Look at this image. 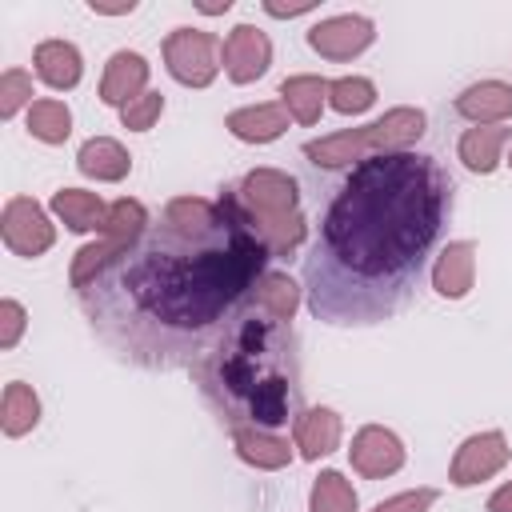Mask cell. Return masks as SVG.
Listing matches in <instances>:
<instances>
[{
    "label": "cell",
    "mask_w": 512,
    "mask_h": 512,
    "mask_svg": "<svg viewBox=\"0 0 512 512\" xmlns=\"http://www.w3.org/2000/svg\"><path fill=\"white\" fill-rule=\"evenodd\" d=\"M268 260L272 252L232 188L216 200L172 196L144 236L76 296L88 328L116 360L172 372L192 368L252 304Z\"/></svg>",
    "instance_id": "1"
},
{
    "label": "cell",
    "mask_w": 512,
    "mask_h": 512,
    "mask_svg": "<svg viewBox=\"0 0 512 512\" xmlns=\"http://www.w3.org/2000/svg\"><path fill=\"white\" fill-rule=\"evenodd\" d=\"M456 208L448 168L428 152L372 156L336 184L304 256L308 312L336 328L400 316Z\"/></svg>",
    "instance_id": "2"
},
{
    "label": "cell",
    "mask_w": 512,
    "mask_h": 512,
    "mask_svg": "<svg viewBox=\"0 0 512 512\" xmlns=\"http://www.w3.org/2000/svg\"><path fill=\"white\" fill-rule=\"evenodd\" d=\"M204 404L228 432H276L304 412L300 340L292 324L248 304L192 364Z\"/></svg>",
    "instance_id": "3"
},
{
    "label": "cell",
    "mask_w": 512,
    "mask_h": 512,
    "mask_svg": "<svg viewBox=\"0 0 512 512\" xmlns=\"http://www.w3.org/2000/svg\"><path fill=\"white\" fill-rule=\"evenodd\" d=\"M232 192H236L252 232L268 244L272 256H292L304 244L308 220L300 212V184L288 172H280V168H252Z\"/></svg>",
    "instance_id": "4"
},
{
    "label": "cell",
    "mask_w": 512,
    "mask_h": 512,
    "mask_svg": "<svg viewBox=\"0 0 512 512\" xmlns=\"http://www.w3.org/2000/svg\"><path fill=\"white\" fill-rule=\"evenodd\" d=\"M428 132V116L420 108H392L384 112L380 120L372 124H360V128H348V132H336V136H320V140H308L304 144V160L312 168H324V172H336V168H356L372 156H388V152H408L420 136Z\"/></svg>",
    "instance_id": "5"
},
{
    "label": "cell",
    "mask_w": 512,
    "mask_h": 512,
    "mask_svg": "<svg viewBox=\"0 0 512 512\" xmlns=\"http://www.w3.org/2000/svg\"><path fill=\"white\" fill-rule=\"evenodd\" d=\"M152 224V216H148V208L140 204V200H116L112 208H108V224H104V232H100V240H92V244H84L76 256H72V268H68V284L80 292L92 276H100L120 252H128L140 236H144V228Z\"/></svg>",
    "instance_id": "6"
},
{
    "label": "cell",
    "mask_w": 512,
    "mask_h": 512,
    "mask_svg": "<svg viewBox=\"0 0 512 512\" xmlns=\"http://www.w3.org/2000/svg\"><path fill=\"white\" fill-rule=\"evenodd\" d=\"M220 40L200 28H172L164 36V68L184 88H208L220 72Z\"/></svg>",
    "instance_id": "7"
},
{
    "label": "cell",
    "mask_w": 512,
    "mask_h": 512,
    "mask_svg": "<svg viewBox=\"0 0 512 512\" xmlns=\"http://www.w3.org/2000/svg\"><path fill=\"white\" fill-rule=\"evenodd\" d=\"M0 236H4V248L12 256H44L56 240V228L48 220V212L32 200V196H12L0 212Z\"/></svg>",
    "instance_id": "8"
},
{
    "label": "cell",
    "mask_w": 512,
    "mask_h": 512,
    "mask_svg": "<svg viewBox=\"0 0 512 512\" xmlns=\"http://www.w3.org/2000/svg\"><path fill=\"white\" fill-rule=\"evenodd\" d=\"M512 460V448H508V436L500 428H488V432H476L468 436L456 456H452V468H448V480L456 488H472L480 480H492L504 464Z\"/></svg>",
    "instance_id": "9"
},
{
    "label": "cell",
    "mask_w": 512,
    "mask_h": 512,
    "mask_svg": "<svg viewBox=\"0 0 512 512\" xmlns=\"http://www.w3.org/2000/svg\"><path fill=\"white\" fill-rule=\"evenodd\" d=\"M372 40H376V24L368 16H356V12L328 16V20L308 28V48L320 52L324 60H352L364 48H372Z\"/></svg>",
    "instance_id": "10"
},
{
    "label": "cell",
    "mask_w": 512,
    "mask_h": 512,
    "mask_svg": "<svg viewBox=\"0 0 512 512\" xmlns=\"http://www.w3.org/2000/svg\"><path fill=\"white\" fill-rule=\"evenodd\" d=\"M404 440L384 428V424H364L356 436H352V448H348V460L352 468L364 476V480H384L392 472L404 468Z\"/></svg>",
    "instance_id": "11"
},
{
    "label": "cell",
    "mask_w": 512,
    "mask_h": 512,
    "mask_svg": "<svg viewBox=\"0 0 512 512\" xmlns=\"http://www.w3.org/2000/svg\"><path fill=\"white\" fill-rule=\"evenodd\" d=\"M220 64L228 72L232 84H252L268 72L272 64V40L256 28V24H236L228 36H224V48H220Z\"/></svg>",
    "instance_id": "12"
},
{
    "label": "cell",
    "mask_w": 512,
    "mask_h": 512,
    "mask_svg": "<svg viewBox=\"0 0 512 512\" xmlns=\"http://www.w3.org/2000/svg\"><path fill=\"white\" fill-rule=\"evenodd\" d=\"M148 72L152 68H148V60L140 52H128V48L112 52L108 64H104V76H100V100L112 104V108L132 104L136 96L148 92Z\"/></svg>",
    "instance_id": "13"
},
{
    "label": "cell",
    "mask_w": 512,
    "mask_h": 512,
    "mask_svg": "<svg viewBox=\"0 0 512 512\" xmlns=\"http://www.w3.org/2000/svg\"><path fill=\"white\" fill-rule=\"evenodd\" d=\"M476 284V244L472 240H448L432 264V288L444 300H464Z\"/></svg>",
    "instance_id": "14"
},
{
    "label": "cell",
    "mask_w": 512,
    "mask_h": 512,
    "mask_svg": "<svg viewBox=\"0 0 512 512\" xmlns=\"http://www.w3.org/2000/svg\"><path fill=\"white\" fill-rule=\"evenodd\" d=\"M340 436H344V420L336 408H304L296 420H292V444L300 448L304 460H320L328 452L340 448Z\"/></svg>",
    "instance_id": "15"
},
{
    "label": "cell",
    "mask_w": 512,
    "mask_h": 512,
    "mask_svg": "<svg viewBox=\"0 0 512 512\" xmlns=\"http://www.w3.org/2000/svg\"><path fill=\"white\" fill-rule=\"evenodd\" d=\"M288 120H292L288 108H284L280 100H268V104H248V108L228 112L224 128H228L236 140H244V144H272V140L284 136Z\"/></svg>",
    "instance_id": "16"
},
{
    "label": "cell",
    "mask_w": 512,
    "mask_h": 512,
    "mask_svg": "<svg viewBox=\"0 0 512 512\" xmlns=\"http://www.w3.org/2000/svg\"><path fill=\"white\" fill-rule=\"evenodd\" d=\"M32 64H36V76L48 88H56V92L76 88L80 76H84V56H80V48L72 40H44V44H36Z\"/></svg>",
    "instance_id": "17"
},
{
    "label": "cell",
    "mask_w": 512,
    "mask_h": 512,
    "mask_svg": "<svg viewBox=\"0 0 512 512\" xmlns=\"http://www.w3.org/2000/svg\"><path fill=\"white\" fill-rule=\"evenodd\" d=\"M108 208L112 204H104L88 188H60V192H52V216L68 232H96L100 236L104 224H108Z\"/></svg>",
    "instance_id": "18"
},
{
    "label": "cell",
    "mask_w": 512,
    "mask_h": 512,
    "mask_svg": "<svg viewBox=\"0 0 512 512\" xmlns=\"http://www.w3.org/2000/svg\"><path fill=\"white\" fill-rule=\"evenodd\" d=\"M456 112L472 124H504V120H512V84H504V80L468 84L456 96Z\"/></svg>",
    "instance_id": "19"
},
{
    "label": "cell",
    "mask_w": 512,
    "mask_h": 512,
    "mask_svg": "<svg viewBox=\"0 0 512 512\" xmlns=\"http://www.w3.org/2000/svg\"><path fill=\"white\" fill-rule=\"evenodd\" d=\"M508 140H512V128H508V124H476V128H468V132L460 136L456 156H460V164H464L468 172L488 176V172L500 168V152H504Z\"/></svg>",
    "instance_id": "20"
},
{
    "label": "cell",
    "mask_w": 512,
    "mask_h": 512,
    "mask_svg": "<svg viewBox=\"0 0 512 512\" xmlns=\"http://www.w3.org/2000/svg\"><path fill=\"white\" fill-rule=\"evenodd\" d=\"M76 168H80L88 180L116 184V180H124V176L132 172V156H128V148H124L120 140H112V136H92V140L80 144Z\"/></svg>",
    "instance_id": "21"
},
{
    "label": "cell",
    "mask_w": 512,
    "mask_h": 512,
    "mask_svg": "<svg viewBox=\"0 0 512 512\" xmlns=\"http://www.w3.org/2000/svg\"><path fill=\"white\" fill-rule=\"evenodd\" d=\"M232 448L244 464L260 468V472H280L292 464V444L280 432H260V428H240L232 432Z\"/></svg>",
    "instance_id": "22"
},
{
    "label": "cell",
    "mask_w": 512,
    "mask_h": 512,
    "mask_svg": "<svg viewBox=\"0 0 512 512\" xmlns=\"http://www.w3.org/2000/svg\"><path fill=\"white\" fill-rule=\"evenodd\" d=\"M280 104L296 124H316L328 104V80L324 76H288L280 84Z\"/></svg>",
    "instance_id": "23"
},
{
    "label": "cell",
    "mask_w": 512,
    "mask_h": 512,
    "mask_svg": "<svg viewBox=\"0 0 512 512\" xmlns=\"http://www.w3.org/2000/svg\"><path fill=\"white\" fill-rule=\"evenodd\" d=\"M40 424V396L32 392V384L24 380H12L4 384V396H0V428L4 436H28L32 428Z\"/></svg>",
    "instance_id": "24"
},
{
    "label": "cell",
    "mask_w": 512,
    "mask_h": 512,
    "mask_svg": "<svg viewBox=\"0 0 512 512\" xmlns=\"http://www.w3.org/2000/svg\"><path fill=\"white\" fill-rule=\"evenodd\" d=\"M252 304L260 312H268L272 320L292 324V316L300 308V284L288 272H264L260 284H256V292H252Z\"/></svg>",
    "instance_id": "25"
},
{
    "label": "cell",
    "mask_w": 512,
    "mask_h": 512,
    "mask_svg": "<svg viewBox=\"0 0 512 512\" xmlns=\"http://www.w3.org/2000/svg\"><path fill=\"white\" fill-rule=\"evenodd\" d=\"M28 132L40 140V144H64L72 136V112L64 100H32L28 108Z\"/></svg>",
    "instance_id": "26"
},
{
    "label": "cell",
    "mask_w": 512,
    "mask_h": 512,
    "mask_svg": "<svg viewBox=\"0 0 512 512\" xmlns=\"http://www.w3.org/2000/svg\"><path fill=\"white\" fill-rule=\"evenodd\" d=\"M308 512H356V488L336 468H324L312 484Z\"/></svg>",
    "instance_id": "27"
},
{
    "label": "cell",
    "mask_w": 512,
    "mask_h": 512,
    "mask_svg": "<svg viewBox=\"0 0 512 512\" xmlns=\"http://www.w3.org/2000/svg\"><path fill=\"white\" fill-rule=\"evenodd\" d=\"M328 104L340 112V116H360L376 104V84L368 76H340V80H328Z\"/></svg>",
    "instance_id": "28"
},
{
    "label": "cell",
    "mask_w": 512,
    "mask_h": 512,
    "mask_svg": "<svg viewBox=\"0 0 512 512\" xmlns=\"http://www.w3.org/2000/svg\"><path fill=\"white\" fill-rule=\"evenodd\" d=\"M24 104L32 108V76L24 68H4V76H0V116L12 120Z\"/></svg>",
    "instance_id": "29"
},
{
    "label": "cell",
    "mask_w": 512,
    "mask_h": 512,
    "mask_svg": "<svg viewBox=\"0 0 512 512\" xmlns=\"http://www.w3.org/2000/svg\"><path fill=\"white\" fill-rule=\"evenodd\" d=\"M160 112H164V96L160 92H144V96H136L132 104L120 108V120H124L128 132H148L160 120Z\"/></svg>",
    "instance_id": "30"
},
{
    "label": "cell",
    "mask_w": 512,
    "mask_h": 512,
    "mask_svg": "<svg viewBox=\"0 0 512 512\" xmlns=\"http://www.w3.org/2000/svg\"><path fill=\"white\" fill-rule=\"evenodd\" d=\"M24 328H28L24 304H20V300H0V348H4V352L20 344Z\"/></svg>",
    "instance_id": "31"
},
{
    "label": "cell",
    "mask_w": 512,
    "mask_h": 512,
    "mask_svg": "<svg viewBox=\"0 0 512 512\" xmlns=\"http://www.w3.org/2000/svg\"><path fill=\"white\" fill-rule=\"evenodd\" d=\"M436 488H408V492H396L388 500H380L372 512H428L436 504Z\"/></svg>",
    "instance_id": "32"
},
{
    "label": "cell",
    "mask_w": 512,
    "mask_h": 512,
    "mask_svg": "<svg viewBox=\"0 0 512 512\" xmlns=\"http://www.w3.org/2000/svg\"><path fill=\"white\" fill-rule=\"evenodd\" d=\"M312 8H316V0H300V4H276V0H264V12L276 16V20H292V16H304V12H312Z\"/></svg>",
    "instance_id": "33"
},
{
    "label": "cell",
    "mask_w": 512,
    "mask_h": 512,
    "mask_svg": "<svg viewBox=\"0 0 512 512\" xmlns=\"http://www.w3.org/2000/svg\"><path fill=\"white\" fill-rule=\"evenodd\" d=\"M88 8L96 16H128L136 8V0H120V4H104V0H88Z\"/></svg>",
    "instance_id": "34"
},
{
    "label": "cell",
    "mask_w": 512,
    "mask_h": 512,
    "mask_svg": "<svg viewBox=\"0 0 512 512\" xmlns=\"http://www.w3.org/2000/svg\"><path fill=\"white\" fill-rule=\"evenodd\" d=\"M488 512H512V480L488 496Z\"/></svg>",
    "instance_id": "35"
},
{
    "label": "cell",
    "mask_w": 512,
    "mask_h": 512,
    "mask_svg": "<svg viewBox=\"0 0 512 512\" xmlns=\"http://www.w3.org/2000/svg\"><path fill=\"white\" fill-rule=\"evenodd\" d=\"M204 16H220V12H228L232 8V0H216V4H196Z\"/></svg>",
    "instance_id": "36"
},
{
    "label": "cell",
    "mask_w": 512,
    "mask_h": 512,
    "mask_svg": "<svg viewBox=\"0 0 512 512\" xmlns=\"http://www.w3.org/2000/svg\"><path fill=\"white\" fill-rule=\"evenodd\" d=\"M508 164H512V152H508Z\"/></svg>",
    "instance_id": "37"
}]
</instances>
